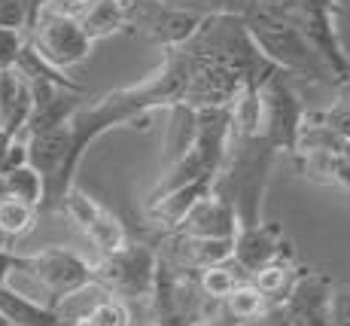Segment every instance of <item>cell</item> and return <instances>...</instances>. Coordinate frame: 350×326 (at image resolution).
I'll return each instance as SVG.
<instances>
[{"instance_id":"7c38bea8","label":"cell","mask_w":350,"mask_h":326,"mask_svg":"<svg viewBox=\"0 0 350 326\" xmlns=\"http://www.w3.org/2000/svg\"><path fill=\"white\" fill-rule=\"evenodd\" d=\"M177 232L186 238L234 241V235H238V216H234L232 201H228L223 192H217V186H213V192L204 195V199L186 214V220L180 223Z\"/></svg>"},{"instance_id":"f546056e","label":"cell","mask_w":350,"mask_h":326,"mask_svg":"<svg viewBox=\"0 0 350 326\" xmlns=\"http://www.w3.org/2000/svg\"><path fill=\"white\" fill-rule=\"evenodd\" d=\"M0 128H3V107H0Z\"/></svg>"},{"instance_id":"6da1fadb","label":"cell","mask_w":350,"mask_h":326,"mask_svg":"<svg viewBox=\"0 0 350 326\" xmlns=\"http://www.w3.org/2000/svg\"><path fill=\"white\" fill-rule=\"evenodd\" d=\"M189 52L186 46L177 49H165V61L156 73L125 89L107 92L95 104H83L70 116V171L77 174L79 162H83L85 149H89L100 134L110 128L131 125V122H146L152 110L159 107H177L186 104V92H189Z\"/></svg>"},{"instance_id":"3957f363","label":"cell","mask_w":350,"mask_h":326,"mask_svg":"<svg viewBox=\"0 0 350 326\" xmlns=\"http://www.w3.org/2000/svg\"><path fill=\"white\" fill-rule=\"evenodd\" d=\"M256 6L295 25L329 64L335 83H350V58L335 31V16L341 12L338 0H256Z\"/></svg>"},{"instance_id":"4dcf8cb0","label":"cell","mask_w":350,"mask_h":326,"mask_svg":"<svg viewBox=\"0 0 350 326\" xmlns=\"http://www.w3.org/2000/svg\"><path fill=\"white\" fill-rule=\"evenodd\" d=\"M0 326H10V323H6V321H3V317H0Z\"/></svg>"},{"instance_id":"603a6c76","label":"cell","mask_w":350,"mask_h":326,"mask_svg":"<svg viewBox=\"0 0 350 326\" xmlns=\"http://www.w3.org/2000/svg\"><path fill=\"white\" fill-rule=\"evenodd\" d=\"M25 46V37L22 31H10V28H0V71L16 64L18 52Z\"/></svg>"},{"instance_id":"5b68a950","label":"cell","mask_w":350,"mask_h":326,"mask_svg":"<svg viewBox=\"0 0 350 326\" xmlns=\"http://www.w3.org/2000/svg\"><path fill=\"white\" fill-rule=\"evenodd\" d=\"M156 268L159 253L150 244H131L128 241L122 250L110 256H100V262L92 266L95 284L113 299H150L156 287Z\"/></svg>"},{"instance_id":"484cf974","label":"cell","mask_w":350,"mask_h":326,"mask_svg":"<svg viewBox=\"0 0 350 326\" xmlns=\"http://www.w3.org/2000/svg\"><path fill=\"white\" fill-rule=\"evenodd\" d=\"M12 271H16V253L12 250H0V284L10 281Z\"/></svg>"},{"instance_id":"44dd1931","label":"cell","mask_w":350,"mask_h":326,"mask_svg":"<svg viewBox=\"0 0 350 326\" xmlns=\"http://www.w3.org/2000/svg\"><path fill=\"white\" fill-rule=\"evenodd\" d=\"M37 223V208L25 205L18 199H0V232L6 238H22L28 235Z\"/></svg>"},{"instance_id":"8fae6325","label":"cell","mask_w":350,"mask_h":326,"mask_svg":"<svg viewBox=\"0 0 350 326\" xmlns=\"http://www.w3.org/2000/svg\"><path fill=\"white\" fill-rule=\"evenodd\" d=\"M329 299H332V281L320 271L295 275L284 308L293 326H329Z\"/></svg>"},{"instance_id":"30bf717a","label":"cell","mask_w":350,"mask_h":326,"mask_svg":"<svg viewBox=\"0 0 350 326\" xmlns=\"http://www.w3.org/2000/svg\"><path fill=\"white\" fill-rule=\"evenodd\" d=\"M293 250L278 226L268 223H256V226H241L234 235L232 247V262L238 266L241 275L253 277L259 268L271 266V262H289Z\"/></svg>"},{"instance_id":"8992f818","label":"cell","mask_w":350,"mask_h":326,"mask_svg":"<svg viewBox=\"0 0 350 326\" xmlns=\"http://www.w3.org/2000/svg\"><path fill=\"white\" fill-rule=\"evenodd\" d=\"M31 37L28 46L37 52L43 61H49L58 71H67V67L79 64V61L89 58L92 52V40L83 34L79 22L73 16H64L58 10H43L37 12V18L31 22Z\"/></svg>"},{"instance_id":"5bb4252c","label":"cell","mask_w":350,"mask_h":326,"mask_svg":"<svg viewBox=\"0 0 350 326\" xmlns=\"http://www.w3.org/2000/svg\"><path fill=\"white\" fill-rule=\"evenodd\" d=\"M0 317L10 326H62V317L52 305L18 293L10 284H0Z\"/></svg>"},{"instance_id":"4316f807","label":"cell","mask_w":350,"mask_h":326,"mask_svg":"<svg viewBox=\"0 0 350 326\" xmlns=\"http://www.w3.org/2000/svg\"><path fill=\"white\" fill-rule=\"evenodd\" d=\"M22 3H25V10H28V28H31V22L37 18V12L46 6V0H22Z\"/></svg>"},{"instance_id":"1f68e13d","label":"cell","mask_w":350,"mask_h":326,"mask_svg":"<svg viewBox=\"0 0 350 326\" xmlns=\"http://www.w3.org/2000/svg\"><path fill=\"white\" fill-rule=\"evenodd\" d=\"M152 326H156V323H152ZM198 326H211V323H198Z\"/></svg>"},{"instance_id":"2e32d148","label":"cell","mask_w":350,"mask_h":326,"mask_svg":"<svg viewBox=\"0 0 350 326\" xmlns=\"http://www.w3.org/2000/svg\"><path fill=\"white\" fill-rule=\"evenodd\" d=\"M295 275H299V271L293 268V262H271V266L256 271V275L250 277V284L265 296L268 305H284L289 290H293Z\"/></svg>"},{"instance_id":"4fadbf2b","label":"cell","mask_w":350,"mask_h":326,"mask_svg":"<svg viewBox=\"0 0 350 326\" xmlns=\"http://www.w3.org/2000/svg\"><path fill=\"white\" fill-rule=\"evenodd\" d=\"M213 186H217V177H201V180L186 183V186L167 189L165 195L146 201V216H150L152 223H159L161 229H167V232H177L180 223L186 220V214H189L204 195H211Z\"/></svg>"},{"instance_id":"9a60e30c","label":"cell","mask_w":350,"mask_h":326,"mask_svg":"<svg viewBox=\"0 0 350 326\" xmlns=\"http://www.w3.org/2000/svg\"><path fill=\"white\" fill-rule=\"evenodd\" d=\"M77 22L92 43L113 37V34H119L128 25V3L125 0H92L77 16Z\"/></svg>"},{"instance_id":"83f0119b","label":"cell","mask_w":350,"mask_h":326,"mask_svg":"<svg viewBox=\"0 0 350 326\" xmlns=\"http://www.w3.org/2000/svg\"><path fill=\"white\" fill-rule=\"evenodd\" d=\"M338 155H341V159H345L347 165H350V140H341V149H338Z\"/></svg>"},{"instance_id":"277c9868","label":"cell","mask_w":350,"mask_h":326,"mask_svg":"<svg viewBox=\"0 0 350 326\" xmlns=\"http://www.w3.org/2000/svg\"><path fill=\"white\" fill-rule=\"evenodd\" d=\"M16 271L28 275L52 296V308H58V302H67L83 290L95 287L92 262H85L79 253L64 247H46L28 256L16 253Z\"/></svg>"},{"instance_id":"f1b7e54d","label":"cell","mask_w":350,"mask_h":326,"mask_svg":"<svg viewBox=\"0 0 350 326\" xmlns=\"http://www.w3.org/2000/svg\"><path fill=\"white\" fill-rule=\"evenodd\" d=\"M0 250H10V238H6L3 232H0Z\"/></svg>"},{"instance_id":"ac0fdd59","label":"cell","mask_w":350,"mask_h":326,"mask_svg":"<svg viewBox=\"0 0 350 326\" xmlns=\"http://www.w3.org/2000/svg\"><path fill=\"white\" fill-rule=\"evenodd\" d=\"M223 305H226L228 314H232L234 326H250L253 321H259L262 311L268 308L265 296H262L250 281H241L238 287H234L232 293L226 296V302H223Z\"/></svg>"},{"instance_id":"9c48e42d","label":"cell","mask_w":350,"mask_h":326,"mask_svg":"<svg viewBox=\"0 0 350 326\" xmlns=\"http://www.w3.org/2000/svg\"><path fill=\"white\" fill-rule=\"evenodd\" d=\"M62 210L77 223L79 232L95 244L100 256L116 253V250H122L128 244V232H125L122 223H119V216L110 214L104 205H98V201L92 199V195H85L83 189H77V186L67 189Z\"/></svg>"},{"instance_id":"cb8c5ba5","label":"cell","mask_w":350,"mask_h":326,"mask_svg":"<svg viewBox=\"0 0 350 326\" xmlns=\"http://www.w3.org/2000/svg\"><path fill=\"white\" fill-rule=\"evenodd\" d=\"M0 28L22 31L28 28V10L22 0H0Z\"/></svg>"},{"instance_id":"52a82bcc","label":"cell","mask_w":350,"mask_h":326,"mask_svg":"<svg viewBox=\"0 0 350 326\" xmlns=\"http://www.w3.org/2000/svg\"><path fill=\"white\" fill-rule=\"evenodd\" d=\"M262 101V138L274 147V153L295 155V140H299V128L305 119V107L295 89L289 86V77L278 71L268 77L259 89Z\"/></svg>"},{"instance_id":"7402d4cb","label":"cell","mask_w":350,"mask_h":326,"mask_svg":"<svg viewBox=\"0 0 350 326\" xmlns=\"http://www.w3.org/2000/svg\"><path fill=\"white\" fill-rule=\"evenodd\" d=\"M329 326H350V287H332Z\"/></svg>"},{"instance_id":"ba28073f","label":"cell","mask_w":350,"mask_h":326,"mask_svg":"<svg viewBox=\"0 0 350 326\" xmlns=\"http://www.w3.org/2000/svg\"><path fill=\"white\" fill-rule=\"evenodd\" d=\"M128 3V22L140 25L161 49H177L192 34L201 28L207 12L183 10V6H167L159 0H125Z\"/></svg>"},{"instance_id":"d6986e66","label":"cell","mask_w":350,"mask_h":326,"mask_svg":"<svg viewBox=\"0 0 350 326\" xmlns=\"http://www.w3.org/2000/svg\"><path fill=\"white\" fill-rule=\"evenodd\" d=\"M171 110V125H167V165L180 159V155L189 149L195 138V110L192 107H167Z\"/></svg>"},{"instance_id":"ffe728a7","label":"cell","mask_w":350,"mask_h":326,"mask_svg":"<svg viewBox=\"0 0 350 326\" xmlns=\"http://www.w3.org/2000/svg\"><path fill=\"white\" fill-rule=\"evenodd\" d=\"M241 281H244V277H241V271H238V266H234L232 260L223 262V266L198 271V287H201V293L211 299V302H226V296L232 293Z\"/></svg>"},{"instance_id":"e0dca14e","label":"cell","mask_w":350,"mask_h":326,"mask_svg":"<svg viewBox=\"0 0 350 326\" xmlns=\"http://www.w3.org/2000/svg\"><path fill=\"white\" fill-rule=\"evenodd\" d=\"M62 326H131V311H128V302H122V299L104 296L89 311L70 317Z\"/></svg>"},{"instance_id":"d4e9b609","label":"cell","mask_w":350,"mask_h":326,"mask_svg":"<svg viewBox=\"0 0 350 326\" xmlns=\"http://www.w3.org/2000/svg\"><path fill=\"white\" fill-rule=\"evenodd\" d=\"M89 3H92V0H46V6H49V10H58V12L73 16V18H77Z\"/></svg>"},{"instance_id":"7a4b0ae2","label":"cell","mask_w":350,"mask_h":326,"mask_svg":"<svg viewBox=\"0 0 350 326\" xmlns=\"http://www.w3.org/2000/svg\"><path fill=\"white\" fill-rule=\"evenodd\" d=\"M241 18H244V28L250 34L253 46L271 61L278 71H284L286 77H305V79H311V83L338 86L332 71H329V64L320 58V52L308 43V37L295 28V25L259 10V6H253V10Z\"/></svg>"}]
</instances>
